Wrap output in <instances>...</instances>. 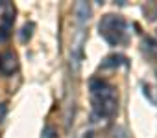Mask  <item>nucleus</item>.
<instances>
[{"label": "nucleus", "instance_id": "obj_1", "mask_svg": "<svg viewBox=\"0 0 157 138\" xmlns=\"http://www.w3.org/2000/svg\"><path fill=\"white\" fill-rule=\"evenodd\" d=\"M91 89V103H93V112L96 118H111L118 111V94L117 89L104 81V79H91L89 83Z\"/></svg>", "mask_w": 157, "mask_h": 138}, {"label": "nucleus", "instance_id": "obj_2", "mask_svg": "<svg viewBox=\"0 0 157 138\" xmlns=\"http://www.w3.org/2000/svg\"><path fill=\"white\" fill-rule=\"evenodd\" d=\"M98 30L104 41L109 42L111 46H118L128 41V24L120 15H113V13L104 15L98 24Z\"/></svg>", "mask_w": 157, "mask_h": 138}, {"label": "nucleus", "instance_id": "obj_3", "mask_svg": "<svg viewBox=\"0 0 157 138\" xmlns=\"http://www.w3.org/2000/svg\"><path fill=\"white\" fill-rule=\"evenodd\" d=\"M13 22H15V6L4 0V2H0V31L8 35Z\"/></svg>", "mask_w": 157, "mask_h": 138}, {"label": "nucleus", "instance_id": "obj_4", "mask_svg": "<svg viewBox=\"0 0 157 138\" xmlns=\"http://www.w3.org/2000/svg\"><path fill=\"white\" fill-rule=\"evenodd\" d=\"M19 68V61H17V53L8 50L0 55V72L4 76H11L13 72H17Z\"/></svg>", "mask_w": 157, "mask_h": 138}, {"label": "nucleus", "instance_id": "obj_5", "mask_svg": "<svg viewBox=\"0 0 157 138\" xmlns=\"http://www.w3.org/2000/svg\"><path fill=\"white\" fill-rule=\"evenodd\" d=\"M91 13H93V9H91V4L89 2L80 0V2L74 4V17H76V20H78V24H80V26H83V24H87L91 20Z\"/></svg>", "mask_w": 157, "mask_h": 138}, {"label": "nucleus", "instance_id": "obj_6", "mask_svg": "<svg viewBox=\"0 0 157 138\" xmlns=\"http://www.w3.org/2000/svg\"><path fill=\"white\" fill-rule=\"evenodd\" d=\"M41 138H57V136H56L54 127H46V129L43 131V136H41Z\"/></svg>", "mask_w": 157, "mask_h": 138}, {"label": "nucleus", "instance_id": "obj_7", "mask_svg": "<svg viewBox=\"0 0 157 138\" xmlns=\"http://www.w3.org/2000/svg\"><path fill=\"white\" fill-rule=\"evenodd\" d=\"M6 112H8V107H6V103H0V123L4 122V118H6Z\"/></svg>", "mask_w": 157, "mask_h": 138}]
</instances>
